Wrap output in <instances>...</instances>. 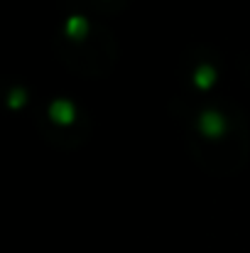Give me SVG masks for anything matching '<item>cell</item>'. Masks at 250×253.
<instances>
[{
  "mask_svg": "<svg viewBox=\"0 0 250 253\" xmlns=\"http://www.w3.org/2000/svg\"><path fill=\"white\" fill-rule=\"evenodd\" d=\"M201 130L206 133V135H218L223 128H226V123H223V118L216 113V111H206L204 116H201Z\"/></svg>",
  "mask_w": 250,
  "mask_h": 253,
  "instance_id": "6da1fadb",
  "label": "cell"
},
{
  "mask_svg": "<svg viewBox=\"0 0 250 253\" xmlns=\"http://www.w3.org/2000/svg\"><path fill=\"white\" fill-rule=\"evenodd\" d=\"M67 30H69L71 35H76V32L81 35L83 30H86V20H81V17H71V20H69V27H67Z\"/></svg>",
  "mask_w": 250,
  "mask_h": 253,
  "instance_id": "277c9868",
  "label": "cell"
},
{
  "mask_svg": "<svg viewBox=\"0 0 250 253\" xmlns=\"http://www.w3.org/2000/svg\"><path fill=\"white\" fill-rule=\"evenodd\" d=\"M211 79H214V72H211L209 67H201V69L196 72V84L199 86H209Z\"/></svg>",
  "mask_w": 250,
  "mask_h": 253,
  "instance_id": "3957f363",
  "label": "cell"
},
{
  "mask_svg": "<svg viewBox=\"0 0 250 253\" xmlns=\"http://www.w3.org/2000/svg\"><path fill=\"white\" fill-rule=\"evenodd\" d=\"M52 118L59 121V123H69V121L74 118V108H71V103H67V101H57V103L52 106Z\"/></svg>",
  "mask_w": 250,
  "mask_h": 253,
  "instance_id": "7a4b0ae2",
  "label": "cell"
}]
</instances>
